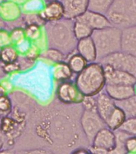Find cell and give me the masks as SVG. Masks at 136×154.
Returning a JSON list of instances; mask_svg holds the SVG:
<instances>
[{
	"instance_id": "6da1fadb",
	"label": "cell",
	"mask_w": 136,
	"mask_h": 154,
	"mask_svg": "<svg viewBox=\"0 0 136 154\" xmlns=\"http://www.w3.org/2000/svg\"><path fill=\"white\" fill-rule=\"evenodd\" d=\"M74 20L67 19L46 23L45 33L48 48L56 49L67 57L73 54L78 44L74 33Z\"/></svg>"
},
{
	"instance_id": "7a4b0ae2",
	"label": "cell",
	"mask_w": 136,
	"mask_h": 154,
	"mask_svg": "<svg viewBox=\"0 0 136 154\" xmlns=\"http://www.w3.org/2000/svg\"><path fill=\"white\" fill-rule=\"evenodd\" d=\"M74 82L85 97H96L103 91L106 85L104 66L99 62L89 63L77 74Z\"/></svg>"
},
{
	"instance_id": "3957f363",
	"label": "cell",
	"mask_w": 136,
	"mask_h": 154,
	"mask_svg": "<svg viewBox=\"0 0 136 154\" xmlns=\"http://www.w3.org/2000/svg\"><path fill=\"white\" fill-rule=\"evenodd\" d=\"M122 31L116 26L94 30L91 38L97 51V62L122 51Z\"/></svg>"
},
{
	"instance_id": "277c9868",
	"label": "cell",
	"mask_w": 136,
	"mask_h": 154,
	"mask_svg": "<svg viewBox=\"0 0 136 154\" xmlns=\"http://www.w3.org/2000/svg\"><path fill=\"white\" fill-rule=\"evenodd\" d=\"M112 25L120 29L136 25V0H115L106 14Z\"/></svg>"
},
{
	"instance_id": "5b68a950",
	"label": "cell",
	"mask_w": 136,
	"mask_h": 154,
	"mask_svg": "<svg viewBox=\"0 0 136 154\" xmlns=\"http://www.w3.org/2000/svg\"><path fill=\"white\" fill-rule=\"evenodd\" d=\"M80 124L83 132L90 145L96 134L101 129L106 128V123L99 116L97 109H83L80 118Z\"/></svg>"
},
{
	"instance_id": "8992f818",
	"label": "cell",
	"mask_w": 136,
	"mask_h": 154,
	"mask_svg": "<svg viewBox=\"0 0 136 154\" xmlns=\"http://www.w3.org/2000/svg\"><path fill=\"white\" fill-rule=\"evenodd\" d=\"M102 65H107L115 69L127 72L136 77V57L123 51H119L100 60Z\"/></svg>"
},
{
	"instance_id": "52a82bcc",
	"label": "cell",
	"mask_w": 136,
	"mask_h": 154,
	"mask_svg": "<svg viewBox=\"0 0 136 154\" xmlns=\"http://www.w3.org/2000/svg\"><path fill=\"white\" fill-rule=\"evenodd\" d=\"M59 101L66 105L83 103L85 96L81 93L76 84L72 81L60 82L57 88Z\"/></svg>"
},
{
	"instance_id": "ba28073f",
	"label": "cell",
	"mask_w": 136,
	"mask_h": 154,
	"mask_svg": "<svg viewBox=\"0 0 136 154\" xmlns=\"http://www.w3.org/2000/svg\"><path fill=\"white\" fill-rule=\"evenodd\" d=\"M103 66L106 85H133V86L136 85V77L133 74L115 69L107 65H104Z\"/></svg>"
},
{
	"instance_id": "9c48e42d",
	"label": "cell",
	"mask_w": 136,
	"mask_h": 154,
	"mask_svg": "<svg viewBox=\"0 0 136 154\" xmlns=\"http://www.w3.org/2000/svg\"><path fill=\"white\" fill-rule=\"evenodd\" d=\"M76 19L87 24L93 30H102V29L114 26L106 14L91 11L89 10Z\"/></svg>"
},
{
	"instance_id": "30bf717a",
	"label": "cell",
	"mask_w": 136,
	"mask_h": 154,
	"mask_svg": "<svg viewBox=\"0 0 136 154\" xmlns=\"http://www.w3.org/2000/svg\"><path fill=\"white\" fill-rule=\"evenodd\" d=\"M64 8V19L75 20L89 9V0H61Z\"/></svg>"
},
{
	"instance_id": "8fae6325",
	"label": "cell",
	"mask_w": 136,
	"mask_h": 154,
	"mask_svg": "<svg viewBox=\"0 0 136 154\" xmlns=\"http://www.w3.org/2000/svg\"><path fill=\"white\" fill-rule=\"evenodd\" d=\"M90 147L111 151L116 145L115 132L109 128H104L96 134Z\"/></svg>"
},
{
	"instance_id": "7c38bea8",
	"label": "cell",
	"mask_w": 136,
	"mask_h": 154,
	"mask_svg": "<svg viewBox=\"0 0 136 154\" xmlns=\"http://www.w3.org/2000/svg\"><path fill=\"white\" fill-rule=\"evenodd\" d=\"M39 14L46 23L56 22L64 19V8L62 2L59 0L47 2Z\"/></svg>"
},
{
	"instance_id": "4fadbf2b",
	"label": "cell",
	"mask_w": 136,
	"mask_h": 154,
	"mask_svg": "<svg viewBox=\"0 0 136 154\" xmlns=\"http://www.w3.org/2000/svg\"><path fill=\"white\" fill-rule=\"evenodd\" d=\"M95 98H96L98 113L106 123L109 117L111 115V113H113L117 107V104L115 101L111 98L105 91L100 93L95 97Z\"/></svg>"
},
{
	"instance_id": "5bb4252c",
	"label": "cell",
	"mask_w": 136,
	"mask_h": 154,
	"mask_svg": "<svg viewBox=\"0 0 136 154\" xmlns=\"http://www.w3.org/2000/svg\"><path fill=\"white\" fill-rule=\"evenodd\" d=\"M104 91L115 101H125L136 94L133 85H106Z\"/></svg>"
},
{
	"instance_id": "9a60e30c",
	"label": "cell",
	"mask_w": 136,
	"mask_h": 154,
	"mask_svg": "<svg viewBox=\"0 0 136 154\" xmlns=\"http://www.w3.org/2000/svg\"><path fill=\"white\" fill-rule=\"evenodd\" d=\"M76 52L85 58L88 63L97 62V51L91 37L78 40Z\"/></svg>"
},
{
	"instance_id": "2e32d148",
	"label": "cell",
	"mask_w": 136,
	"mask_h": 154,
	"mask_svg": "<svg viewBox=\"0 0 136 154\" xmlns=\"http://www.w3.org/2000/svg\"><path fill=\"white\" fill-rule=\"evenodd\" d=\"M122 30V51L136 57V25Z\"/></svg>"
},
{
	"instance_id": "e0dca14e",
	"label": "cell",
	"mask_w": 136,
	"mask_h": 154,
	"mask_svg": "<svg viewBox=\"0 0 136 154\" xmlns=\"http://www.w3.org/2000/svg\"><path fill=\"white\" fill-rule=\"evenodd\" d=\"M127 117L126 113L122 108L117 106L115 109L111 113V115L109 117L107 121L106 122V127L113 131H116L122 125L125 121L127 120Z\"/></svg>"
},
{
	"instance_id": "ac0fdd59",
	"label": "cell",
	"mask_w": 136,
	"mask_h": 154,
	"mask_svg": "<svg viewBox=\"0 0 136 154\" xmlns=\"http://www.w3.org/2000/svg\"><path fill=\"white\" fill-rule=\"evenodd\" d=\"M73 74H74L71 71V69L69 65L67 62L57 63L53 69L54 78L59 82L71 81Z\"/></svg>"
},
{
	"instance_id": "d6986e66",
	"label": "cell",
	"mask_w": 136,
	"mask_h": 154,
	"mask_svg": "<svg viewBox=\"0 0 136 154\" xmlns=\"http://www.w3.org/2000/svg\"><path fill=\"white\" fill-rule=\"evenodd\" d=\"M67 62L69 65L70 68L71 69V71L73 72V74H78L79 73H81L89 64L86 61L85 58H83L77 52L71 54V56H69L67 60Z\"/></svg>"
},
{
	"instance_id": "ffe728a7",
	"label": "cell",
	"mask_w": 136,
	"mask_h": 154,
	"mask_svg": "<svg viewBox=\"0 0 136 154\" xmlns=\"http://www.w3.org/2000/svg\"><path fill=\"white\" fill-rule=\"evenodd\" d=\"M115 0H89V11L106 14Z\"/></svg>"
},
{
	"instance_id": "44dd1931",
	"label": "cell",
	"mask_w": 136,
	"mask_h": 154,
	"mask_svg": "<svg viewBox=\"0 0 136 154\" xmlns=\"http://www.w3.org/2000/svg\"><path fill=\"white\" fill-rule=\"evenodd\" d=\"M94 30L83 22L75 19L74 23V33L76 38L78 40L91 37Z\"/></svg>"
},
{
	"instance_id": "7402d4cb",
	"label": "cell",
	"mask_w": 136,
	"mask_h": 154,
	"mask_svg": "<svg viewBox=\"0 0 136 154\" xmlns=\"http://www.w3.org/2000/svg\"><path fill=\"white\" fill-rule=\"evenodd\" d=\"M115 132L116 135V145L113 149L110 151V154H128L125 147V143L131 135L120 130Z\"/></svg>"
},
{
	"instance_id": "603a6c76",
	"label": "cell",
	"mask_w": 136,
	"mask_h": 154,
	"mask_svg": "<svg viewBox=\"0 0 136 154\" xmlns=\"http://www.w3.org/2000/svg\"><path fill=\"white\" fill-rule=\"evenodd\" d=\"M19 58L18 52L12 46H6L0 50V58L3 64H9L18 62Z\"/></svg>"
},
{
	"instance_id": "cb8c5ba5",
	"label": "cell",
	"mask_w": 136,
	"mask_h": 154,
	"mask_svg": "<svg viewBox=\"0 0 136 154\" xmlns=\"http://www.w3.org/2000/svg\"><path fill=\"white\" fill-rule=\"evenodd\" d=\"M117 106L122 108L128 117H136V94L122 101H115Z\"/></svg>"
},
{
	"instance_id": "d4e9b609",
	"label": "cell",
	"mask_w": 136,
	"mask_h": 154,
	"mask_svg": "<svg viewBox=\"0 0 136 154\" xmlns=\"http://www.w3.org/2000/svg\"><path fill=\"white\" fill-rule=\"evenodd\" d=\"M41 57L43 58H46L47 60H50L51 62H55V64L59 63V62H67V57L64 54L62 53L61 51L53 48H48L45 51H43L41 54Z\"/></svg>"
},
{
	"instance_id": "484cf974",
	"label": "cell",
	"mask_w": 136,
	"mask_h": 154,
	"mask_svg": "<svg viewBox=\"0 0 136 154\" xmlns=\"http://www.w3.org/2000/svg\"><path fill=\"white\" fill-rule=\"evenodd\" d=\"M118 130L124 132L131 136H136V117L127 118L122 126Z\"/></svg>"
},
{
	"instance_id": "4316f807",
	"label": "cell",
	"mask_w": 136,
	"mask_h": 154,
	"mask_svg": "<svg viewBox=\"0 0 136 154\" xmlns=\"http://www.w3.org/2000/svg\"><path fill=\"white\" fill-rule=\"evenodd\" d=\"M12 102L7 94L0 97V117H7L11 112Z\"/></svg>"
},
{
	"instance_id": "83f0119b",
	"label": "cell",
	"mask_w": 136,
	"mask_h": 154,
	"mask_svg": "<svg viewBox=\"0 0 136 154\" xmlns=\"http://www.w3.org/2000/svg\"><path fill=\"white\" fill-rule=\"evenodd\" d=\"M16 127V122L14 120L8 117H4L2 118L1 124V131L5 134H10L13 132Z\"/></svg>"
},
{
	"instance_id": "f1b7e54d",
	"label": "cell",
	"mask_w": 136,
	"mask_h": 154,
	"mask_svg": "<svg viewBox=\"0 0 136 154\" xmlns=\"http://www.w3.org/2000/svg\"><path fill=\"white\" fill-rule=\"evenodd\" d=\"M25 35L28 38L32 39V40L37 39L40 35L39 26L35 25V24L28 25L25 30Z\"/></svg>"
},
{
	"instance_id": "f546056e",
	"label": "cell",
	"mask_w": 136,
	"mask_h": 154,
	"mask_svg": "<svg viewBox=\"0 0 136 154\" xmlns=\"http://www.w3.org/2000/svg\"><path fill=\"white\" fill-rule=\"evenodd\" d=\"M25 35V31L23 29H20V28L14 29L11 32V42H14L16 44L21 43L24 40Z\"/></svg>"
},
{
	"instance_id": "4dcf8cb0",
	"label": "cell",
	"mask_w": 136,
	"mask_h": 154,
	"mask_svg": "<svg viewBox=\"0 0 136 154\" xmlns=\"http://www.w3.org/2000/svg\"><path fill=\"white\" fill-rule=\"evenodd\" d=\"M125 147L128 153L136 154V136H130L127 138Z\"/></svg>"
},
{
	"instance_id": "1f68e13d",
	"label": "cell",
	"mask_w": 136,
	"mask_h": 154,
	"mask_svg": "<svg viewBox=\"0 0 136 154\" xmlns=\"http://www.w3.org/2000/svg\"><path fill=\"white\" fill-rule=\"evenodd\" d=\"M11 42V35L9 33L3 30H0V50L3 47L10 46Z\"/></svg>"
},
{
	"instance_id": "d6a6232c",
	"label": "cell",
	"mask_w": 136,
	"mask_h": 154,
	"mask_svg": "<svg viewBox=\"0 0 136 154\" xmlns=\"http://www.w3.org/2000/svg\"><path fill=\"white\" fill-rule=\"evenodd\" d=\"M2 69L5 74H11V73L19 70L20 66H19V62H13V63H9V64H3Z\"/></svg>"
},
{
	"instance_id": "836d02e7",
	"label": "cell",
	"mask_w": 136,
	"mask_h": 154,
	"mask_svg": "<svg viewBox=\"0 0 136 154\" xmlns=\"http://www.w3.org/2000/svg\"><path fill=\"white\" fill-rule=\"evenodd\" d=\"M90 151L95 154H110V151L102 149H95V148L90 147Z\"/></svg>"
},
{
	"instance_id": "e575fe53",
	"label": "cell",
	"mask_w": 136,
	"mask_h": 154,
	"mask_svg": "<svg viewBox=\"0 0 136 154\" xmlns=\"http://www.w3.org/2000/svg\"><path fill=\"white\" fill-rule=\"evenodd\" d=\"M71 154H90V149H87L84 148H79L74 150Z\"/></svg>"
},
{
	"instance_id": "d590c367",
	"label": "cell",
	"mask_w": 136,
	"mask_h": 154,
	"mask_svg": "<svg viewBox=\"0 0 136 154\" xmlns=\"http://www.w3.org/2000/svg\"><path fill=\"white\" fill-rule=\"evenodd\" d=\"M3 145H4V139L2 137V136L0 134V151H2Z\"/></svg>"
},
{
	"instance_id": "8d00e7d4",
	"label": "cell",
	"mask_w": 136,
	"mask_h": 154,
	"mask_svg": "<svg viewBox=\"0 0 136 154\" xmlns=\"http://www.w3.org/2000/svg\"><path fill=\"white\" fill-rule=\"evenodd\" d=\"M5 94H6V90H5V88L2 85H0V97Z\"/></svg>"
},
{
	"instance_id": "74e56055",
	"label": "cell",
	"mask_w": 136,
	"mask_h": 154,
	"mask_svg": "<svg viewBox=\"0 0 136 154\" xmlns=\"http://www.w3.org/2000/svg\"><path fill=\"white\" fill-rule=\"evenodd\" d=\"M0 154H15L13 151L11 150H4V151H0Z\"/></svg>"
},
{
	"instance_id": "f35d334b",
	"label": "cell",
	"mask_w": 136,
	"mask_h": 154,
	"mask_svg": "<svg viewBox=\"0 0 136 154\" xmlns=\"http://www.w3.org/2000/svg\"><path fill=\"white\" fill-rule=\"evenodd\" d=\"M4 23L2 22V20L1 19H0V30H3V28H4Z\"/></svg>"
},
{
	"instance_id": "ab89813d",
	"label": "cell",
	"mask_w": 136,
	"mask_h": 154,
	"mask_svg": "<svg viewBox=\"0 0 136 154\" xmlns=\"http://www.w3.org/2000/svg\"><path fill=\"white\" fill-rule=\"evenodd\" d=\"M1 124H2V118L0 117V130H1Z\"/></svg>"
},
{
	"instance_id": "60d3db41",
	"label": "cell",
	"mask_w": 136,
	"mask_h": 154,
	"mask_svg": "<svg viewBox=\"0 0 136 154\" xmlns=\"http://www.w3.org/2000/svg\"><path fill=\"white\" fill-rule=\"evenodd\" d=\"M45 1H46V2H51V1H55V0H45ZM59 1H61V0H59Z\"/></svg>"
},
{
	"instance_id": "b9f144b4",
	"label": "cell",
	"mask_w": 136,
	"mask_h": 154,
	"mask_svg": "<svg viewBox=\"0 0 136 154\" xmlns=\"http://www.w3.org/2000/svg\"><path fill=\"white\" fill-rule=\"evenodd\" d=\"M90 154H95V153H93V152H90Z\"/></svg>"
},
{
	"instance_id": "7bdbcfd3",
	"label": "cell",
	"mask_w": 136,
	"mask_h": 154,
	"mask_svg": "<svg viewBox=\"0 0 136 154\" xmlns=\"http://www.w3.org/2000/svg\"><path fill=\"white\" fill-rule=\"evenodd\" d=\"M0 62H1V58H0Z\"/></svg>"
}]
</instances>
